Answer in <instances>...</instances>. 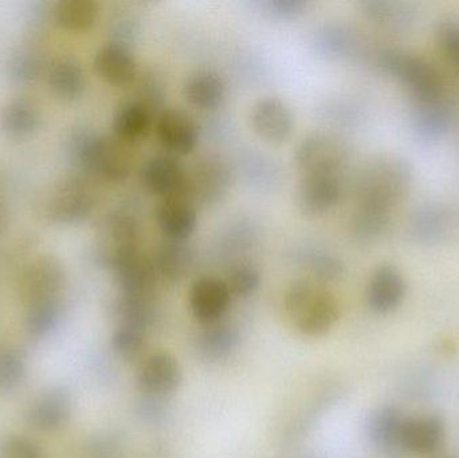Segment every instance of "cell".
I'll use <instances>...</instances> for the list:
<instances>
[{"label":"cell","instance_id":"cell-14","mask_svg":"<svg viewBox=\"0 0 459 458\" xmlns=\"http://www.w3.org/2000/svg\"><path fill=\"white\" fill-rule=\"evenodd\" d=\"M85 158L97 174L113 182L126 180L132 171V158L128 150L110 137H99L89 143Z\"/></svg>","mask_w":459,"mask_h":458},{"label":"cell","instance_id":"cell-34","mask_svg":"<svg viewBox=\"0 0 459 458\" xmlns=\"http://www.w3.org/2000/svg\"><path fill=\"white\" fill-rule=\"evenodd\" d=\"M437 35L442 51L459 65V19H447L442 22Z\"/></svg>","mask_w":459,"mask_h":458},{"label":"cell","instance_id":"cell-5","mask_svg":"<svg viewBox=\"0 0 459 458\" xmlns=\"http://www.w3.org/2000/svg\"><path fill=\"white\" fill-rule=\"evenodd\" d=\"M447 427L439 414L406 417L402 428L401 446L411 454L431 456L446 443Z\"/></svg>","mask_w":459,"mask_h":458},{"label":"cell","instance_id":"cell-16","mask_svg":"<svg viewBox=\"0 0 459 458\" xmlns=\"http://www.w3.org/2000/svg\"><path fill=\"white\" fill-rule=\"evenodd\" d=\"M143 185L151 193L166 196L185 194L186 169L171 155H156L148 159L142 167Z\"/></svg>","mask_w":459,"mask_h":458},{"label":"cell","instance_id":"cell-17","mask_svg":"<svg viewBox=\"0 0 459 458\" xmlns=\"http://www.w3.org/2000/svg\"><path fill=\"white\" fill-rule=\"evenodd\" d=\"M116 281L123 296L148 298L156 281L155 264L142 253L126 255L113 264Z\"/></svg>","mask_w":459,"mask_h":458},{"label":"cell","instance_id":"cell-30","mask_svg":"<svg viewBox=\"0 0 459 458\" xmlns=\"http://www.w3.org/2000/svg\"><path fill=\"white\" fill-rule=\"evenodd\" d=\"M145 344V328L134 323H121L112 336V346L126 359L137 357Z\"/></svg>","mask_w":459,"mask_h":458},{"label":"cell","instance_id":"cell-4","mask_svg":"<svg viewBox=\"0 0 459 458\" xmlns=\"http://www.w3.org/2000/svg\"><path fill=\"white\" fill-rule=\"evenodd\" d=\"M347 159V147L336 134L315 131L302 139L294 155L302 175L333 174Z\"/></svg>","mask_w":459,"mask_h":458},{"label":"cell","instance_id":"cell-9","mask_svg":"<svg viewBox=\"0 0 459 458\" xmlns=\"http://www.w3.org/2000/svg\"><path fill=\"white\" fill-rule=\"evenodd\" d=\"M340 196L342 183L337 175H304L297 187V207L307 217H317L333 209Z\"/></svg>","mask_w":459,"mask_h":458},{"label":"cell","instance_id":"cell-1","mask_svg":"<svg viewBox=\"0 0 459 458\" xmlns=\"http://www.w3.org/2000/svg\"><path fill=\"white\" fill-rule=\"evenodd\" d=\"M283 308L297 331L307 338L328 335L340 319L336 296L310 281L294 282L283 298Z\"/></svg>","mask_w":459,"mask_h":458},{"label":"cell","instance_id":"cell-39","mask_svg":"<svg viewBox=\"0 0 459 458\" xmlns=\"http://www.w3.org/2000/svg\"><path fill=\"white\" fill-rule=\"evenodd\" d=\"M445 458H455V457H445Z\"/></svg>","mask_w":459,"mask_h":458},{"label":"cell","instance_id":"cell-25","mask_svg":"<svg viewBox=\"0 0 459 458\" xmlns=\"http://www.w3.org/2000/svg\"><path fill=\"white\" fill-rule=\"evenodd\" d=\"M61 316V306L56 300L30 306L26 316L27 333L34 339L48 338L58 327Z\"/></svg>","mask_w":459,"mask_h":458},{"label":"cell","instance_id":"cell-35","mask_svg":"<svg viewBox=\"0 0 459 458\" xmlns=\"http://www.w3.org/2000/svg\"><path fill=\"white\" fill-rule=\"evenodd\" d=\"M262 7L272 18L290 21L304 13L307 3L302 0H267L262 3Z\"/></svg>","mask_w":459,"mask_h":458},{"label":"cell","instance_id":"cell-11","mask_svg":"<svg viewBox=\"0 0 459 458\" xmlns=\"http://www.w3.org/2000/svg\"><path fill=\"white\" fill-rule=\"evenodd\" d=\"M183 370L177 358L169 352L159 351L143 363L137 382L143 392L156 397L172 394L179 389Z\"/></svg>","mask_w":459,"mask_h":458},{"label":"cell","instance_id":"cell-2","mask_svg":"<svg viewBox=\"0 0 459 458\" xmlns=\"http://www.w3.org/2000/svg\"><path fill=\"white\" fill-rule=\"evenodd\" d=\"M411 186L409 164L395 156L377 159L367 169L359 191L358 212L391 217Z\"/></svg>","mask_w":459,"mask_h":458},{"label":"cell","instance_id":"cell-20","mask_svg":"<svg viewBox=\"0 0 459 458\" xmlns=\"http://www.w3.org/2000/svg\"><path fill=\"white\" fill-rule=\"evenodd\" d=\"M225 94V81L217 73L207 70L194 73L183 85V96L199 109H215L222 104Z\"/></svg>","mask_w":459,"mask_h":458},{"label":"cell","instance_id":"cell-29","mask_svg":"<svg viewBox=\"0 0 459 458\" xmlns=\"http://www.w3.org/2000/svg\"><path fill=\"white\" fill-rule=\"evenodd\" d=\"M59 21L70 29H88L96 21L99 7L93 0H67L59 7Z\"/></svg>","mask_w":459,"mask_h":458},{"label":"cell","instance_id":"cell-22","mask_svg":"<svg viewBox=\"0 0 459 458\" xmlns=\"http://www.w3.org/2000/svg\"><path fill=\"white\" fill-rule=\"evenodd\" d=\"M62 287V274L58 268L50 264H39L27 273L22 288V295L30 306L56 300V295Z\"/></svg>","mask_w":459,"mask_h":458},{"label":"cell","instance_id":"cell-6","mask_svg":"<svg viewBox=\"0 0 459 458\" xmlns=\"http://www.w3.org/2000/svg\"><path fill=\"white\" fill-rule=\"evenodd\" d=\"M250 118L255 134L273 144L288 142L296 125L290 107L277 97H264L256 101Z\"/></svg>","mask_w":459,"mask_h":458},{"label":"cell","instance_id":"cell-10","mask_svg":"<svg viewBox=\"0 0 459 458\" xmlns=\"http://www.w3.org/2000/svg\"><path fill=\"white\" fill-rule=\"evenodd\" d=\"M228 284L217 277H201L191 288L190 307L194 317L202 324H217L231 303Z\"/></svg>","mask_w":459,"mask_h":458},{"label":"cell","instance_id":"cell-19","mask_svg":"<svg viewBox=\"0 0 459 458\" xmlns=\"http://www.w3.org/2000/svg\"><path fill=\"white\" fill-rule=\"evenodd\" d=\"M97 72L113 85H128L137 75V62L134 54L120 43H109L97 53Z\"/></svg>","mask_w":459,"mask_h":458},{"label":"cell","instance_id":"cell-38","mask_svg":"<svg viewBox=\"0 0 459 458\" xmlns=\"http://www.w3.org/2000/svg\"><path fill=\"white\" fill-rule=\"evenodd\" d=\"M58 88L66 94H77L82 89V73L77 65L64 64L59 66Z\"/></svg>","mask_w":459,"mask_h":458},{"label":"cell","instance_id":"cell-26","mask_svg":"<svg viewBox=\"0 0 459 458\" xmlns=\"http://www.w3.org/2000/svg\"><path fill=\"white\" fill-rule=\"evenodd\" d=\"M239 336L229 325H209L201 336V350L210 359H222L238 346Z\"/></svg>","mask_w":459,"mask_h":458},{"label":"cell","instance_id":"cell-28","mask_svg":"<svg viewBox=\"0 0 459 458\" xmlns=\"http://www.w3.org/2000/svg\"><path fill=\"white\" fill-rule=\"evenodd\" d=\"M27 360L23 352L13 347L0 349V392H11L23 382Z\"/></svg>","mask_w":459,"mask_h":458},{"label":"cell","instance_id":"cell-3","mask_svg":"<svg viewBox=\"0 0 459 458\" xmlns=\"http://www.w3.org/2000/svg\"><path fill=\"white\" fill-rule=\"evenodd\" d=\"M379 64L385 73L409 89L418 104L439 101L444 97L439 73L422 56L406 51L388 50L380 54Z\"/></svg>","mask_w":459,"mask_h":458},{"label":"cell","instance_id":"cell-36","mask_svg":"<svg viewBox=\"0 0 459 458\" xmlns=\"http://www.w3.org/2000/svg\"><path fill=\"white\" fill-rule=\"evenodd\" d=\"M366 7L368 13H371L372 18L385 22H385L390 23V21H396V23H398L399 21H403L404 16L409 13V10L403 4L377 2H377H367Z\"/></svg>","mask_w":459,"mask_h":458},{"label":"cell","instance_id":"cell-33","mask_svg":"<svg viewBox=\"0 0 459 458\" xmlns=\"http://www.w3.org/2000/svg\"><path fill=\"white\" fill-rule=\"evenodd\" d=\"M0 458H42V454L29 438L8 436L0 443Z\"/></svg>","mask_w":459,"mask_h":458},{"label":"cell","instance_id":"cell-13","mask_svg":"<svg viewBox=\"0 0 459 458\" xmlns=\"http://www.w3.org/2000/svg\"><path fill=\"white\" fill-rule=\"evenodd\" d=\"M72 408L69 393L62 387H54L30 405L26 411L27 425L38 432H56L69 421Z\"/></svg>","mask_w":459,"mask_h":458},{"label":"cell","instance_id":"cell-18","mask_svg":"<svg viewBox=\"0 0 459 458\" xmlns=\"http://www.w3.org/2000/svg\"><path fill=\"white\" fill-rule=\"evenodd\" d=\"M406 417L395 406H380L369 414L366 424V435L369 443L388 452L401 446L402 428Z\"/></svg>","mask_w":459,"mask_h":458},{"label":"cell","instance_id":"cell-21","mask_svg":"<svg viewBox=\"0 0 459 458\" xmlns=\"http://www.w3.org/2000/svg\"><path fill=\"white\" fill-rule=\"evenodd\" d=\"M153 264L159 276L169 282H178L190 271L193 252L186 241L167 238L159 246Z\"/></svg>","mask_w":459,"mask_h":458},{"label":"cell","instance_id":"cell-15","mask_svg":"<svg viewBox=\"0 0 459 458\" xmlns=\"http://www.w3.org/2000/svg\"><path fill=\"white\" fill-rule=\"evenodd\" d=\"M156 220L167 238L186 241L198 223L195 203L185 194L166 196L156 209Z\"/></svg>","mask_w":459,"mask_h":458},{"label":"cell","instance_id":"cell-12","mask_svg":"<svg viewBox=\"0 0 459 458\" xmlns=\"http://www.w3.org/2000/svg\"><path fill=\"white\" fill-rule=\"evenodd\" d=\"M159 140L169 152L186 156L198 144V126L194 118L179 108H169L158 117Z\"/></svg>","mask_w":459,"mask_h":458},{"label":"cell","instance_id":"cell-7","mask_svg":"<svg viewBox=\"0 0 459 458\" xmlns=\"http://www.w3.org/2000/svg\"><path fill=\"white\" fill-rule=\"evenodd\" d=\"M229 182L225 164L218 159L204 158L186 171L185 193L194 203H214L225 195Z\"/></svg>","mask_w":459,"mask_h":458},{"label":"cell","instance_id":"cell-8","mask_svg":"<svg viewBox=\"0 0 459 458\" xmlns=\"http://www.w3.org/2000/svg\"><path fill=\"white\" fill-rule=\"evenodd\" d=\"M406 292V280L402 272L393 264H382L369 277L367 304L377 314H391L403 303Z\"/></svg>","mask_w":459,"mask_h":458},{"label":"cell","instance_id":"cell-23","mask_svg":"<svg viewBox=\"0 0 459 458\" xmlns=\"http://www.w3.org/2000/svg\"><path fill=\"white\" fill-rule=\"evenodd\" d=\"M414 129L418 136L425 140H438L449 131L452 124V112L444 99L418 104L412 116Z\"/></svg>","mask_w":459,"mask_h":458},{"label":"cell","instance_id":"cell-24","mask_svg":"<svg viewBox=\"0 0 459 458\" xmlns=\"http://www.w3.org/2000/svg\"><path fill=\"white\" fill-rule=\"evenodd\" d=\"M152 112L139 101H131L118 109L113 123L116 134L124 142L142 139L150 131Z\"/></svg>","mask_w":459,"mask_h":458},{"label":"cell","instance_id":"cell-27","mask_svg":"<svg viewBox=\"0 0 459 458\" xmlns=\"http://www.w3.org/2000/svg\"><path fill=\"white\" fill-rule=\"evenodd\" d=\"M446 212L442 207L426 206L412 218V234L422 242L437 241L446 230Z\"/></svg>","mask_w":459,"mask_h":458},{"label":"cell","instance_id":"cell-32","mask_svg":"<svg viewBox=\"0 0 459 458\" xmlns=\"http://www.w3.org/2000/svg\"><path fill=\"white\" fill-rule=\"evenodd\" d=\"M310 271L321 281H336L344 274V265L339 258L328 253L310 255Z\"/></svg>","mask_w":459,"mask_h":458},{"label":"cell","instance_id":"cell-31","mask_svg":"<svg viewBox=\"0 0 459 458\" xmlns=\"http://www.w3.org/2000/svg\"><path fill=\"white\" fill-rule=\"evenodd\" d=\"M230 292L238 298H248L261 285V274L255 266L250 264H238L230 269L226 279Z\"/></svg>","mask_w":459,"mask_h":458},{"label":"cell","instance_id":"cell-37","mask_svg":"<svg viewBox=\"0 0 459 458\" xmlns=\"http://www.w3.org/2000/svg\"><path fill=\"white\" fill-rule=\"evenodd\" d=\"M140 97L139 102L148 108L151 112H153V108L160 107L161 99H163V91H161V83L153 74L143 75L139 82Z\"/></svg>","mask_w":459,"mask_h":458}]
</instances>
